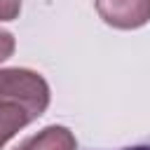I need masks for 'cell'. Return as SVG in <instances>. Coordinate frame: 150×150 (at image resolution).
<instances>
[{
    "mask_svg": "<svg viewBox=\"0 0 150 150\" xmlns=\"http://www.w3.org/2000/svg\"><path fill=\"white\" fill-rule=\"evenodd\" d=\"M49 84L30 68H0V150L49 108Z\"/></svg>",
    "mask_w": 150,
    "mask_h": 150,
    "instance_id": "1",
    "label": "cell"
},
{
    "mask_svg": "<svg viewBox=\"0 0 150 150\" xmlns=\"http://www.w3.org/2000/svg\"><path fill=\"white\" fill-rule=\"evenodd\" d=\"M122 150H150V143H138V145H129V148H122Z\"/></svg>",
    "mask_w": 150,
    "mask_h": 150,
    "instance_id": "6",
    "label": "cell"
},
{
    "mask_svg": "<svg viewBox=\"0 0 150 150\" xmlns=\"http://www.w3.org/2000/svg\"><path fill=\"white\" fill-rule=\"evenodd\" d=\"M14 47H16L14 35H12L9 30L0 28V63H2V61H7V59L14 54Z\"/></svg>",
    "mask_w": 150,
    "mask_h": 150,
    "instance_id": "5",
    "label": "cell"
},
{
    "mask_svg": "<svg viewBox=\"0 0 150 150\" xmlns=\"http://www.w3.org/2000/svg\"><path fill=\"white\" fill-rule=\"evenodd\" d=\"M14 150H77V141L68 127L49 124L35 136L19 143Z\"/></svg>",
    "mask_w": 150,
    "mask_h": 150,
    "instance_id": "3",
    "label": "cell"
},
{
    "mask_svg": "<svg viewBox=\"0 0 150 150\" xmlns=\"http://www.w3.org/2000/svg\"><path fill=\"white\" fill-rule=\"evenodd\" d=\"M98 16L120 30H134L150 21V0H94Z\"/></svg>",
    "mask_w": 150,
    "mask_h": 150,
    "instance_id": "2",
    "label": "cell"
},
{
    "mask_svg": "<svg viewBox=\"0 0 150 150\" xmlns=\"http://www.w3.org/2000/svg\"><path fill=\"white\" fill-rule=\"evenodd\" d=\"M23 0H0V21H14L21 12Z\"/></svg>",
    "mask_w": 150,
    "mask_h": 150,
    "instance_id": "4",
    "label": "cell"
}]
</instances>
